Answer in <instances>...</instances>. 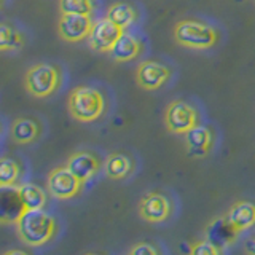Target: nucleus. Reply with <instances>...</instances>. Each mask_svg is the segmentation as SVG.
Segmentation results:
<instances>
[{"label": "nucleus", "mask_w": 255, "mask_h": 255, "mask_svg": "<svg viewBox=\"0 0 255 255\" xmlns=\"http://www.w3.org/2000/svg\"><path fill=\"white\" fill-rule=\"evenodd\" d=\"M14 225L19 239L30 247L45 246L51 241L58 231V223L54 217L43 209H26Z\"/></svg>", "instance_id": "obj_1"}, {"label": "nucleus", "mask_w": 255, "mask_h": 255, "mask_svg": "<svg viewBox=\"0 0 255 255\" xmlns=\"http://www.w3.org/2000/svg\"><path fill=\"white\" fill-rule=\"evenodd\" d=\"M69 114L80 123H91L106 112V99L99 90L91 86H75L67 98Z\"/></svg>", "instance_id": "obj_2"}, {"label": "nucleus", "mask_w": 255, "mask_h": 255, "mask_svg": "<svg viewBox=\"0 0 255 255\" xmlns=\"http://www.w3.org/2000/svg\"><path fill=\"white\" fill-rule=\"evenodd\" d=\"M174 40L190 50H209L219 42V34L209 24L198 19H182L174 26Z\"/></svg>", "instance_id": "obj_3"}, {"label": "nucleus", "mask_w": 255, "mask_h": 255, "mask_svg": "<svg viewBox=\"0 0 255 255\" xmlns=\"http://www.w3.org/2000/svg\"><path fill=\"white\" fill-rule=\"evenodd\" d=\"M62 75L61 70L48 62H38L27 69L24 75L26 91L38 99H46L61 88Z\"/></svg>", "instance_id": "obj_4"}, {"label": "nucleus", "mask_w": 255, "mask_h": 255, "mask_svg": "<svg viewBox=\"0 0 255 255\" xmlns=\"http://www.w3.org/2000/svg\"><path fill=\"white\" fill-rule=\"evenodd\" d=\"M166 129L172 134L183 135L191 128L199 125L198 110L185 101H172L164 112Z\"/></svg>", "instance_id": "obj_5"}, {"label": "nucleus", "mask_w": 255, "mask_h": 255, "mask_svg": "<svg viewBox=\"0 0 255 255\" xmlns=\"http://www.w3.org/2000/svg\"><path fill=\"white\" fill-rule=\"evenodd\" d=\"M83 182L67 166H58L48 174L46 190L56 199H70L80 195Z\"/></svg>", "instance_id": "obj_6"}, {"label": "nucleus", "mask_w": 255, "mask_h": 255, "mask_svg": "<svg viewBox=\"0 0 255 255\" xmlns=\"http://www.w3.org/2000/svg\"><path fill=\"white\" fill-rule=\"evenodd\" d=\"M93 19L88 14L61 13L58 21V34L67 43H78L88 38L93 29Z\"/></svg>", "instance_id": "obj_7"}, {"label": "nucleus", "mask_w": 255, "mask_h": 255, "mask_svg": "<svg viewBox=\"0 0 255 255\" xmlns=\"http://www.w3.org/2000/svg\"><path fill=\"white\" fill-rule=\"evenodd\" d=\"M123 27L117 26L114 21H110L106 16V18L94 21L91 34L88 37V43L96 53H110L117 40L123 35Z\"/></svg>", "instance_id": "obj_8"}, {"label": "nucleus", "mask_w": 255, "mask_h": 255, "mask_svg": "<svg viewBox=\"0 0 255 255\" xmlns=\"http://www.w3.org/2000/svg\"><path fill=\"white\" fill-rule=\"evenodd\" d=\"M171 78V69L156 61H143L135 69V83L145 91L159 90Z\"/></svg>", "instance_id": "obj_9"}, {"label": "nucleus", "mask_w": 255, "mask_h": 255, "mask_svg": "<svg viewBox=\"0 0 255 255\" xmlns=\"http://www.w3.org/2000/svg\"><path fill=\"white\" fill-rule=\"evenodd\" d=\"M172 214V204L164 195L151 191L147 193L139 203V215L148 223L166 222Z\"/></svg>", "instance_id": "obj_10"}, {"label": "nucleus", "mask_w": 255, "mask_h": 255, "mask_svg": "<svg viewBox=\"0 0 255 255\" xmlns=\"http://www.w3.org/2000/svg\"><path fill=\"white\" fill-rule=\"evenodd\" d=\"M183 143H185L187 155L191 158H203L209 155L214 145V134L207 126L196 125L190 131L183 134Z\"/></svg>", "instance_id": "obj_11"}, {"label": "nucleus", "mask_w": 255, "mask_h": 255, "mask_svg": "<svg viewBox=\"0 0 255 255\" xmlns=\"http://www.w3.org/2000/svg\"><path fill=\"white\" fill-rule=\"evenodd\" d=\"M66 166L83 183L91 180L94 175L101 171V167H104L101 159L88 150H78L75 153H72L67 159Z\"/></svg>", "instance_id": "obj_12"}, {"label": "nucleus", "mask_w": 255, "mask_h": 255, "mask_svg": "<svg viewBox=\"0 0 255 255\" xmlns=\"http://www.w3.org/2000/svg\"><path fill=\"white\" fill-rule=\"evenodd\" d=\"M225 217L238 233L251 230L255 227V203L247 201V199H239V201L231 204Z\"/></svg>", "instance_id": "obj_13"}, {"label": "nucleus", "mask_w": 255, "mask_h": 255, "mask_svg": "<svg viewBox=\"0 0 255 255\" xmlns=\"http://www.w3.org/2000/svg\"><path fill=\"white\" fill-rule=\"evenodd\" d=\"M132 171H134L132 159L125 153H120V151L110 153L106 161H104V174L112 180H122L129 177Z\"/></svg>", "instance_id": "obj_14"}, {"label": "nucleus", "mask_w": 255, "mask_h": 255, "mask_svg": "<svg viewBox=\"0 0 255 255\" xmlns=\"http://www.w3.org/2000/svg\"><path fill=\"white\" fill-rule=\"evenodd\" d=\"M238 235L239 233L235 230V227L228 222V219L225 217V215H222V217L215 219L211 223V225L206 228L207 239L212 241L214 244L220 246V247L233 244L235 239L238 238Z\"/></svg>", "instance_id": "obj_15"}, {"label": "nucleus", "mask_w": 255, "mask_h": 255, "mask_svg": "<svg viewBox=\"0 0 255 255\" xmlns=\"http://www.w3.org/2000/svg\"><path fill=\"white\" fill-rule=\"evenodd\" d=\"M10 137L14 143L27 145L40 137V125L32 118H16L10 128Z\"/></svg>", "instance_id": "obj_16"}, {"label": "nucleus", "mask_w": 255, "mask_h": 255, "mask_svg": "<svg viewBox=\"0 0 255 255\" xmlns=\"http://www.w3.org/2000/svg\"><path fill=\"white\" fill-rule=\"evenodd\" d=\"M140 53H142V46L139 43V40L123 32V35L117 40V43L112 48L110 56L117 62H128L135 59Z\"/></svg>", "instance_id": "obj_17"}, {"label": "nucleus", "mask_w": 255, "mask_h": 255, "mask_svg": "<svg viewBox=\"0 0 255 255\" xmlns=\"http://www.w3.org/2000/svg\"><path fill=\"white\" fill-rule=\"evenodd\" d=\"M107 18L110 21H114L117 26L128 29L137 19V11H135V8L131 3L117 2L107 10Z\"/></svg>", "instance_id": "obj_18"}, {"label": "nucleus", "mask_w": 255, "mask_h": 255, "mask_svg": "<svg viewBox=\"0 0 255 255\" xmlns=\"http://www.w3.org/2000/svg\"><path fill=\"white\" fill-rule=\"evenodd\" d=\"M26 43V38L14 26L8 22L0 24V50L2 51H19Z\"/></svg>", "instance_id": "obj_19"}, {"label": "nucleus", "mask_w": 255, "mask_h": 255, "mask_svg": "<svg viewBox=\"0 0 255 255\" xmlns=\"http://www.w3.org/2000/svg\"><path fill=\"white\" fill-rule=\"evenodd\" d=\"M26 209H43L46 204V193L35 183H21L18 187Z\"/></svg>", "instance_id": "obj_20"}, {"label": "nucleus", "mask_w": 255, "mask_h": 255, "mask_svg": "<svg viewBox=\"0 0 255 255\" xmlns=\"http://www.w3.org/2000/svg\"><path fill=\"white\" fill-rule=\"evenodd\" d=\"M21 175V167L10 156H2L0 159V187H13Z\"/></svg>", "instance_id": "obj_21"}, {"label": "nucleus", "mask_w": 255, "mask_h": 255, "mask_svg": "<svg viewBox=\"0 0 255 255\" xmlns=\"http://www.w3.org/2000/svg\"><path fill=\"white\" fill-rule=\"evenodd\" d=\"M58 6L61 13L91 16L94 11V0H59Z\"/></svg>", "instance_id": "obj_22"}, {"label": "nucleus", "mask_w": 255, "mask_h": 255, "mask_svg": "<svg viewBox=\"0 0 255 255\" xmlns=\"http://www.w3.org/2000/svg\"><path fill=\"white\" fill-rule=\"evenodd\" d=\"M190 252L193 255H219L223 252V249L220 246L209 241V239H204V241H196L191 246Z\"/></svg>", "instance_id": "obj_23"}, {"label": "nucleus", "mask_w": 255, "mask_h": 255, "mask_svg": "<svg viewBox=\"0 0 255 255\" xmlns=\"http://www.w3.org/2000/svg\"><path fill=\"white\" fill-rule=\"evenodd\" d=\"M129 254L131 255H158L159 251L150 243H139V244H135V246L131 247Z\"/></svg>", "instance_id": "obj_24"}, {"label": "nucleus", "mask_w": 255, "mask_h": 255, "mask_svg": "<svg viewBox=\"0 0 255 255\" xmlns=\"http://www.w3.org/2000/svg\"><path fill=\"white\" fill-rule=\"evenodd\" d=\"M244 252L255 255V236H252V238L246 239V241H244Z\"/></svg>", "instance_id": "obj_25"}, {"label": "nucleus", "mask_w": 255, "mask_h": 255, "mask_svg": "<svg viewBox=\"0 0 255 255\" xmlns=\"http://www.w3.org/2000/svg\"><path fill=\"white\" fill-rule=\"evenodd\" d=\"M3 255H26V254H24L22 251H8Z\"/></svg>", "instance_id": "obj_26"}]
</instances>
